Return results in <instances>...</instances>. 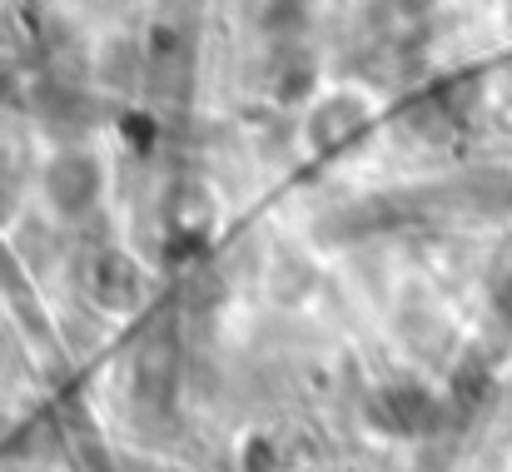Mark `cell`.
Returning a JSON list of instances; mask_svg holds the SVG:
<instances>
[{
    "label": "cell",
    "instance_id": "6da1fadb",
    "mask_svg": "<svg viewBox=\"0 0 512 472\" xmlns=\"http://www.w3.org/2000/svg\"><path fill=\"white\" fill-rule=\"evenodd\" d=\"M40 194H45V209L55 219H85L100 194H105V159L95 155L90 145H65L45 159V174H40Z\"/></svg>",
    "mask_w": 512,
    "mask_h": 472
},
{
    "label": "cell",
    "instance_id": "7a4b0ae2",
    "mask_svg": "<svg viewBox=\"0 0 512 472\" xmlns=\"http://www.w3.org/2000/svg\"><path fill=\"white\" fill-rule=\"evenodd\" d=\"M368 120H373V100L363 90H329V95L309 100L304 140H309V150H339Z\"/></svg>",
    "mask_w": 512,
    "mask_h": 472
},
{
    "label": "cell",
    "instance_id": "3957f363",
    "mask_svg": "<svg viewBox=\"0 0 512 472\" xmlns=\"http://www.w3.org/2000/svg\"><path fill=\"white\" fill-rule=\"evenodd\" d=\"M368 408H373L378 428H388V433H398V438L428 433V428L438 423V398H433L428 388H418V383H388V388L373 393Z\"/></svg>",
    "mask_w": 512,
    "mask_h": 472
},
{
    "label": "cell",
    "instance_id": "277c9868",
    "mask_svg": "<svg viewBox=\"0 0 512 472\" xmlns=\"http://www.w3.org/2000/svg\"><path fill=\"white\" fill-rule=\"evenodd\" d=\"M90 294H95V304H105V309H135L140 299H145V274H140V264L130 259V254H120V249H105L95 264H90Z\"/></svg>",
    "mask_w": 512,
    "mask_h": 472
},
{
    "label": "cell",
    "instance_id": "5b68a950",
    "mask_svg": "<svg viewBox=\"0 0 512 472\" xmlns=\"http://www.w3.org/2000/svg\"><path fill=\"white\" fill-rule=\"evenodd\" d=\"M239 468L244 472H274L279 468V458H274V448H269V438H244V448H239Z\"/></svg>",
    "mask_w": 512,
    "mask_h": 472
}]
</instances>
